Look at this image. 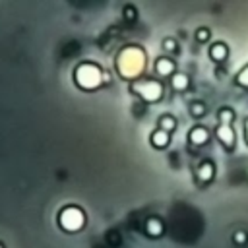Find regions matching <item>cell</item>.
I'll return each mask as SVG.
<instances>
[{
	"mask_svg": "<svg viewBox=\"0 0 248 248\" xmlns=\"http://www.w3.org/2000/svg\"><path fill=\"white\" fill-rule=\"evenodd\" d=\"M60 225L66 229V231H78V229H81L83 227V213H81V209H78V207H66V209H62L60 211Z\"/></svg>",
	"mask_w": 248,
	"mask_h": 248,
	"instance_id": "3957f363",
	"label": "cell"
},
{
	"mask_svg": "<svg viewBox=\"0 0 248 248\" xmlns=\"http://www.w3.org/2000/svg\"><path fill=\"white\" fill-rule=\"evenodd\" d=\"M103 79H105V76L101 74V70H99L95 64L85 62V64L78 66V70H76V81H78L83 89H93V87H97Z\"/></svg>",
	"mask_w": 248,
	"mask_h": 248,
	"instance_id": "7a4b0ae2",
	"label": "cell"
},
{
	"mask_svg": "<svg viewBox=\"0 0 248 248\" xmlns=\"http://www.w3.org/2000/svg\"><path fill=\"white\" fill-rule=\"evenodd\" d=\"M209 54H211V58H213V60H223V58L227 56V48H225V45H223V43H215V45H211Z\"/></svg>",
	"mask_w": 248,
	"mask_h": 248,
	"instance_id": "8992f818",
	"label": "cell"
},
{
	"mask_svg": "<svg viewBox=\"0 0 248 248\" xmlns=\"http://www.w3.org/2000/svg\"><path fill=\"white\" fill-rule=\"evenodd\" d=\"M217 136L221 138V141H223L227 147H232V143H234V134H232V128H231L229 124H221V126L217 128Z\"/></svg>",
	"mask_w": 248,
	"mask_h": 248,
	"instance_id": "5b68a950",
	"label": "cell"
},
{
	"mask_svg": "<svg viewBox=\"0 0 248 248\" xmlns=\"http://www.w3.org/2000/svg\"><path fill=\"white\" fill-rule=\"evenodd\" d=\"M213 176V165L211 163H203L200 169H198V178L200 180H209Z\"/></svg>",
	"mask_w": 248,
	"mask_h": 248,
	"instance_id": "30bf717a",
	"label": "cell"
},
{
	"mask_svg": "<svg viewBox=\"0 0 248 248\" xmlns=\"http://www.w3.org/2000/svg\"><path fill=\"white\" fill-rule=\"evenodd\" d=\"M198 39H200V41H205V39H207V29H200V31H198Z\"/></svg>",
	"mask_w": 248,
	"mask_h": 248,
	"instance_id": "e0dca14e",
	"label": "cell"
},
{
	"mask_svg": "<svg viewBox=\"0 0 248 248\" xmlns=\"http://www.w3.org/2000/svg\"><path fill=\"white\" fill-rule=\"evenodd\" d=\"M132 89H134L138 95H141L145 101H157V99L161 97V93H163L161 83L151 81V79H147V81H134V83H132Z\"/></svg>",
	"mask_w": 248,
	"mask_h": 248,
	"instance_id": "277c9868",
	"label": "cell"
},
{
	"mask_svg": "<svg viewBox=\"0 0 248 248\" xmlns=\"http://www.w3.org/2000/svg\"><path fill=\"white\" fill-rule=\"evenodd\" d=\"M147 232H149V234H155V236L161 234V223H159L157 219H151V221L147 223Z\"/></svg>",
	"mask_w": 248,
	"mask_h": 248,
	"instance_id": "7c38bea8",
	"label": "cell"
},
{
	"mask_svg": "<svg viewBox=\"0 0 248 248\" xmlns=\"http://www.w3.org/2000/svg\"><path fill=\"white\" fill-rule=\"evenodd\" d=\"M244 124H246V141H248V120H246Z\"/></svg>",
	"mask_w": 248,
	"mask_h": 248,
	"instance_id": "ffe728a7",
	"label": "cell"
},
{
	"mask_svg": "<svg viewBox=\"0 0 248 248\" xmlns=\"http://www.w3.org/2000/svg\"><path fill=\"white\" fill-rule=\"evenodd\" d=\"M219 116H221V124H229V122H231V118H232V110H229V108H223Z\"/></svg>",
	"mask_w": 248,
	"mask_h": 248,
	"instance_id": "5bb4252c",
	"label": "cell"
},
{
	"mask_svg": "<svg viewBox=\"0 0 248 248\" xmlns=\"http://www.w3.org/2000/svg\"><path fill=\"white\" fill-rule=\"evenodd\" d=\"M155 68H157V72L159 74H163V76H167V74H170L172 72V62L169 60V58H159L157 60V64H155Z\"/></svg>",
	"mask_w": 248,
	"mask_h": 248,
	"instance_id": "52a82bcc",
	"label": "cell"
},
{
	"mask_svg": "<svg viewBox=\"0 0 248 248\" xmlns=\"http://www.w3.org/2000/svg\"><path fill=\"white\" fill-rule=\"evenodd\" d=\"M203 110H205V108H203V105H202V103H194V105H192V114H194V116L203 114Z\"/></svg>",
	"mask_w": 248,
	"mask_h": 248,
	"instance_id": "2e32d148",
	"label": "cell"
},
{
	"mask_svg": "<svg viewBox=\"0 0 248 248\" xmlns=\"http://www.w3.org/2000/svg\"><path fill=\"white\" fill-rule=\"evenodd\" d=\"M236 79H238V83H240V85H248V66H246V68L236 76Z\"/></svg>",
	"mask_w": 248,
	"mask_h": 248,
	"instance_id": "9a60e30c",
	"label": "cell"
},
{
	"mask_svg": "<svg viewBox=\"0 0 248 248\" xmlns=\"http://www.w3.org/2000/svg\"><path fill=\"white\" fill-rule=\"evenodd\" d=\"M190 140H192L194 143H205V141H207V132H205L203 128H194V130L190 132Z\"/></svg>",
	"mask_w": 248,
	"mask_h": 248,
	"instance_id": "ba28073f",
	"label": "cell"
},
{
	"mask_svg": "<svg viewBox=\"0 0 248 248\" xmlns=\"http://www.w3.org/2000/svg\"><path fill=\"white\" fill-rule=\"evenodd\" d=\"M172 85H174L176 89H184V87L188 85V78H186L184 74H174V76H172Z\"/></svg>",
	"mask_w": 248,
	"mask_h": 248,
	"instance_id": "8fae6325",
	"label": "cell"
},
{
	"mask_svg": "<svg viewBox=\"0 0 248 248\" xmlns=\"http://www.w3.org/2000/svg\"><path fill=\"white\" fill-rule=\"evenodd\" d=\"M165 48L172 50V48H174V41H172V39H167V41H165Z\"/></svg>",
	"mask_w": 248,
	"mask_h": 248,
	"instance_id": "ac0fdd59",
	"label": "cell"
},
{
	"mask_svg": "<svg viewBox=\"0 0 248 248\" xmlns=\"http://www.w3.org/2000/svg\"><path fill=\"white\" fill-rule=\"evenodd\" d=\"M236 240H238V242H242V240H244V234H242V232H238V234H236Z\"/></svg>",
	"mask_w": 248,
	"mask_h": 248,
	"instance_id": "d6986e66",
	"label": "cell"
},
{
	"mask_svg": "<svg viewBox=\"0 0 248 248\" xmlns=\"http://www.w3.org/2000/svg\"><path fill=\"white\" fill-rule=\"evenodd\" d=\"M143 68V52L140 48H126L118 56V70L122 76H136Z\"/></svg>",
	"mask_w": 248,
	"mask_h": 248,
	"instance_id": "6da1fadb",
	"label": "cell"
},
{
	"mask_svg": "<svg viewBox=\"0 0 248 248\" xmlns=\"http://www.w3.org/2000/svg\"><path fill=\"white\" fill-rule=\"evenodd\" d=\"M151 141H153V145L163 147V145H167L169 136H167V132H165V130H159V132H153V134H151Z\"/></svg>",
	"mask_w": 248,
	"mask_h": 248,
	"instance_id": "9c48e42d",
	"label": "cell"
},
{
	"mask_svg": "<svg viewBox=\"0 0 248 248\" xmlns=\"http://www.w3.org/2000/svg\"><path fill=\"white\" fill-rule=\"evenodd\" d=\"M174 124H176V122H174V118H172V116H163V118H161V126H163V130H165V132H167V130H172V128H174Z\"/></svg>",
	"mask_w": 248,
	"mask_h": 248,
	"instance_id": "4fadbf2b",
	"label": "cell"
}]
</instances>
